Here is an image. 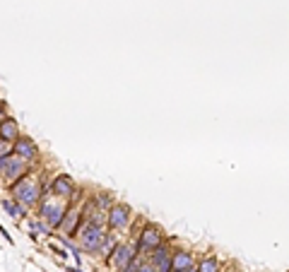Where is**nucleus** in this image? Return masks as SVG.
Instances as JSON below:
<instances>
[{"label":"nucleus","instance_id":"nucleus-1","mask_svg":"<svg viewBox=\"0 0 289 272\" xmlns=\"http://www.w3.org/2000/svg\"><path fill=\"white\" fill-rule=\"evenodd\" d=\"M36 207H39V219H43L51 229H60V222L65 217L70 203H65L63 198L48 195V198H41Z\"/></svg>","mask_w":289,"mask_h":272},{"label":"nucleus","instance_id":"nucleus-2","mask_svg":"<svg viewBox=\"0 0 289 272\" xmlns=\"http://www.w3.org/2000/svg\"><path fill=\"white\" fill-rule=\"evenodd\" d=\"M10 193H12L14 203H19L24 210L39 205V183L31 178V174L22 176L19 181H14L12 186H10Z\"/></svg>","mask_w":289,"mask_h":272},{"label":"nucleus","instance_id":"nucleus-3","mask_svg":"<svg viewBox=\"0 0 289 272\" xmlns=\"http://www.w3.org/2000/svg\"><path fill=\"white\" fill-rule=\"evenodd\" d=\"M162 244H164V232H162L157 224H145V227L140 229L135 251H138V253H152L154 248H159Z\"/></svg>","mask_w":289,"mask_h":272},{"label":"nucleus","instance_id":"nucleus-4","mask_svg":"<svg viewBox=\"0 0 289 272\" xmlns=\"http://www.w3.org/2000/svg\"><path fill=\"white\" fill-rule=\"evenodd\" d=\"M104 234H106V229H99V227L89 224V222H82V227H80V232H77L80 244H82V251H87V253H99V246L104 241Z\"/></svg>","mask_w":289,"mask_h":272},{"label":"nucleus","instance_id":"nucleus-5","mask_svg":"<svg viewBox=\"0 0 289 272\" xmlns=\"http://www.w3.org/2000/svg\"><path fill=\"white\" fill-rule=\"evenodd\" d=\"M27 174H31V166H27V162H22V159H17V157H10L7 159V164L0 169V178H2V183L10 188L14 181H19L22 176H27Z\"/></svg>","mask_w":289,"mask_h":272},{"label":"nucleus","instance_id":"nucleus-6","mask_svg":"<svg viewBox=\"0 0 289 272\" xmlns=\"http://www.w3.org/2000/svg\"><path fill=\"white\" fill-rule=\"evenodd\" d=\"M135 253H138V251H135L130 244H116L113 253H111L109 258H104V263H106V265H111L116 272H125Z\"/></svg>","mask_w":289,"mask_h":272},{"label":"nucleus","instance_id":"nucleus-7","mask_svg":"<svg viewBox=\"0 0 289 272\" xmlns=\"http://www.w3.org/2000/svg\"><path fill=\"white\" fill-rule=\"evenodd\" d=\"M12 154L17 157V159L31 164V162L39 159V147H36V142H34L29 135H19L12 142Z\"/></svg>","mask_w":289,"mask_h":272},{"label":"nucleus","instance_id":"nucleus-8","mask_svg":"<svg viewBox=\"0 0 289 272\" xmlns=\"http://www.w3.org/2000/svg\"><path fill=\"white\" fill-rule=\"evenodd\" d=\"M128 222H130V207H128V205L113 203L109 210H106V229L118 232V229H123Z\"/></svg>","mask_w":289,"mask_h":272},{"label":"nucleus","instance_id":"nucleus-9","mask_svg":"<svg viewBox=\"0 0 289 272\" xmlns=\"http://www.w3.org/2000/svg\"><path fill=\"white\" fill-rule=\"evenodd\" d=\"M82 222H84L82 210L70 205L68 212H65V217H63V222H60V229H63V234H65V239H75L77 232H80V227H82Z\"/></svg>","mask_w":289,"mask_h":272},{"label":"nucleus","instance_id":"nucleus-10","mask_svg":"<svg viewBox=\"0 0 289 272\" xmlns=\"http://www.w3.org/2000/svg\"><path fill=\"white\" fill-rule=\"evenodd\" d=\"M75 191V183H72V178L68 174H58V176L51 181V195L55 198H70V193Z\"/></svg>","mask_w":289,"mask_h":272},{"label":"nucleus","instance_id":"nucleus-11","mask_svg":"<svg viewBox=\"0 0 289 272\" xmlns=\"http://www.w3.org/2000/svg\"><path fill=\"white\" fill-rule=\"evenodd\" d=\"M152 265L157 268V272H171V253L164 244L152 251Z\"/></svg>","mask_w":289,"mask_h":272},{"label":"nucleus","instance_id":"nucleus-12","mask_svg":"<svg viewBox=\"0 0 289 272\" xmlns=\"http://www.w3.org/2000/svg\"><path fill=\"white\" fill-rule=\"evenodd\" d=\"M19 135H22V133H19V123L14 121L12 116H5V118L0 121V137H2V140H10V142H14Z\"/></svg>","mask_w":289,"mask_h":272},{"label":"nucleus","instance_id":"nucleus-13","mask_svg":"<svg viewBox=\"0 0 289 272\" xmlns=\"http://www.w3.org/2000/svg\"><path fill=\"white\" fill-rule=\"evenodd\" d=\"M191 265H195L191 251H183V248L174 251V256H171V272H181V270H186V268H191Z\"/></svg>","mask_w":289,"mask_h":272},{"label":"nucleus","instance_id":"nucleus-14","mask_svg":"<svg viewBox=\"0 0 289 272\" xmlns=\"http://www.w3.org/2000/svg\"><path fill=\"white\" fill-rule=\"evenodd\" d=\"M2 207H5V212H7L12 219H24V215H27V210H24L19 203H14L12 198H10V200H2Z\"/></svg>","mask_w":289,"mask_h":272},{"label":"nucleus","instance_id":"nucleus-15","mask_svg":"<svg viewBox=\"0 0 289 272\" xmlns=\"http://www.w3.org/2000/svg\"><path fill=\"white\" fill-rule=\"evenodd\" d=\"M92 200H94V205L99 207V210H104V212H106L111 205H113V195L106 193V191H99L96 195H92Z\"/></svg>","mask_w":289,"mask_h":272},{"label":"nucleus","instance_id":"nucleus-16","mask_svg":"<svg viewBox=\"0 0 289 272\" xmlns=\"http://www.w3.org/2000/svg\"><path fill=\"white\" fill-rule=\"evenodd\" d=\"M198 272H220V260L215 256H205L198 265Z\"/></svg>","mask_w":289,"mask_h":272},{"label":"nucleus","instance_id":"nucleus-17","mask_svg":"<svg viewBox=\"0 0 289 272\" xmlns=\"http://www.w3.org/2000/svg\"><path fill=\"white\" fill-rule=\"evenodd\" d=\"M5 157H12V142L0 137V159H5Z\"/></svg>","mask_w":289,"mask_h":272},{"label":"nucleus","instance_id":"nucleus-18","mask_svg":"<svg viewBox=\"0 0 289 272\" xmlns=\"http://www.w3.org/2000/svg\"><path fill=\"white\" fill-rule=\"evenodd\" d=\"M5 116H10V111H7V101H5V99H0V121H2Z\"/></svg>","mask_w":289,"mask_h":272},{"label":"nucleus","instance_id":"nucleus-19","mask_svg":"<svg viewBox=\"0 0 289 272\" xmlns=\"http://www.w3.org/2000/svg\"><path fill=\"white\" fill-rule=\"evenodd\" d=\"M181 272H198V268H195V265H191V268H186V270H181Z\"/></svg>","mask_w":289,"mask_h":272}]
</instances>
